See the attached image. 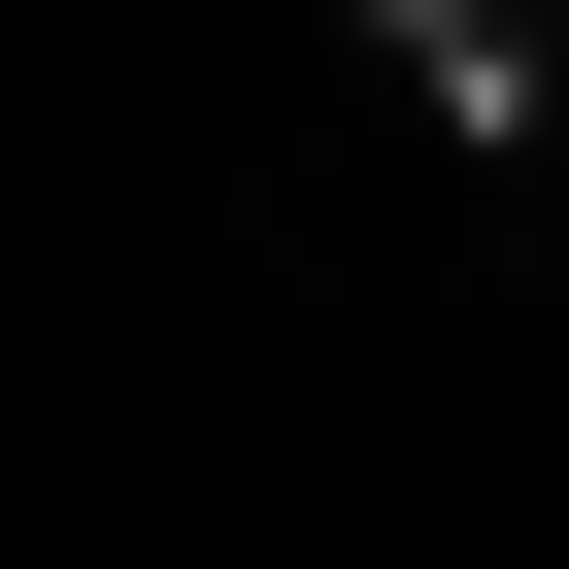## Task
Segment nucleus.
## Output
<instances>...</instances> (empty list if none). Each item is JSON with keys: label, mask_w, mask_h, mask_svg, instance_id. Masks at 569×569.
<instances>
[{"label": "nucleus", "mask_w": 569, "mask_h": 569, "mask_svg": "<svg viewBox=\"0 0 569 569\" xmlns=\"http://www.w3.org/2000/svg\"><path fill=\"white\" fill-rule=\"evenodd\" d=\"M536 134H569V0H536Z\"/></svg>", "instance_id": "nucleus-2"}, {"label": "nucleus", "mask_w": 569, "mask_h": 569, "mask_svg": "<svg viewBox=\"0 0 569 569\" xmlns=\"http://www.w3.org/2000/svg\"><path fill=\"white\" fill-rule=\"evenodd\" d=\"M369 68H402L436 134H536V0H369Z\"/></svg>", "instance_id": "nucleus-1"}]
</instances>
